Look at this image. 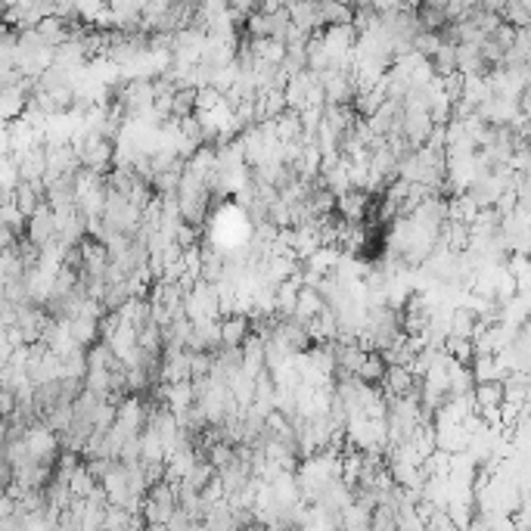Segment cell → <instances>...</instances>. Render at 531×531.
<instances>
[{"label": "cell", "mask_w": 531, "mask_h": 531, "mask_svg": "<svg viewBox=\"0 0 531 531\" xmlns=\"http://www.w3.org/2000/svg\"><path fill=\"white\" fill-rule=\"evenodd\" d=\"M174 510H177V495L168 482L153 485V488L147 491V497H143V503H141V516H143L147 526H168V519L174 516Z\"/></svg>", "instance_id": "cell-1"}, {"label": "cell", "mask_w": 531, "mask_h": 531, "mask_svg": "<svg viewBox=\"0 0 531 531\" xmlns=\"http://www.w3.org/2000/svg\"><path fill=\"white\" fill-rule=\"evenodd\" d=\"M31 91H35V81H25V78L10 87H0V125H10L16 122V118H22Z\"/></svg>", "instance_id": "cell-2"}, {"label": "cell", "mask_w": 531, "mask_h": 531, "mask_svg": "<svg viewBox=\"0 0 531 531\" xmlns=\"http://www.w3.org/2000/svg\"><path fill=\"white\" fill-rule=\"evenodd\" d=\"M44 153H47V174L44 177H66L81 172L78 153H75L72 143H44Z\"/></svg>", "instance_id": "cell-3"}, {"label": "cell", "mask_w": 531, "mask_h": 531, "mask_svg": "<svg viewBox=\"0 0 531 531\" xmlns=\"http://www.w3.org/2000/svg\"><path fill=\"white\" fill-rule=\"evenodd\" d=\"M221 349V324L218 320H189V354H214Z\"/></svg>", "instance_id": "cell-4"}, {"label": "cell", "mask_w": 531, "mask_h": 531, "mask_svg": "<svg viewBox=\"0 0 531 531\" xmlns=\"http://www.w3.org/2000/svg\"><path fill=\"white\" fill-rule=\"evenodd\" d=\"M31 245H37V249H44V245L50 243V239H56V224H53V212H50V205L44 202V205H37V212L31 214L28 221H25V237Z\"/></svg>", "instance_id": "cell-5"}, {"label": "cell", "mask_w": 531, "mask_h": 531, "mask_svg": "<svg viewBox=\"0 0 531 531\" xmlns=\"http://www.w3.org/2000/svg\"><path fill=\"white\" fill-rule=\"evenodd\" d=\"M221 349H243L245 339L252 336V320L245 314H230L221 318Z\"/></svg>", "instance_id": "cell-6"}, {"label": "cell", "mask_w": 531, "mask_h": 531, "mask_svg": "<svg viewBox=\"0 0 531 531\" xmlns=\"http://www.w3.org/2000/svg\"><path fill=\"white\" fill-rule=\"evenodd\" d=\"M162 382H189V351H162Z\"/></svg>", "instance_id": "cell-7"}, {"label": "cell", "mask_w": 531, "mask_h": 531, "mask_svg": "<svg viewBox=\"0 0 531 531\" xmlns=\"http://www.w3.org/2000/svg\"><path fill=\"white\" fill-rule=\"evenodd\" d=\"M382 385H385V395L389 398H407L410 391L416 389V376L407 370V366H385Z\"/></svg>", "instance_id": "cell-8"}, {"label": "cell", "mask_w": 531, "mask_h": 531, "mask_svg": "<svg viewBox=\"0 0 531 531\" xmlns=\"http://www.w3.org/2000/svg\"><path fill=\"white\" fill-rule=\"evenodd\" d=\"M141 463H165V441L149 426L141 432Z\"/></svg>", "instance_id": "cell-9"}, {"label": "cell", "mask_w": 531, "mask_h": 531, "mask_svg": "<svg viewBox=\"0 0 531 531\" xmlns=\"http://www.w3.org/2000/svg\"><path fill=\"white\" fill-rule=\"evenodd\" d=\"M320 28H339V25H351L354 10L345 4H318Z\"/></svg>", "instance_id": "cell-10"}, {"label": "cell", "mask_w": 531, "mask_h": 531, "mask_svg": "<svg viewBox=\"0 0 531 531\" xmlns=\"http://www.w3.org/2000/svg\"><path fill=\"white\" fill-rule=\"evenodd\" d=\"M382 376H385L382 358H379L376 351H366L364 364H360V370H358V379L364 385H370V389H376V385H382Z\"/></svg>", "instance_id": "cell-11"}, {"label": "cell", "mask_w": 531, "mask_h": 531, "mask_svg": "<svg viewBox=\"0 0 531 531\" xmlns=\"http://www.w3.org/2000/svg\"><path fill=\"white\" fill-rule=\"evenodd\" d=\"M196 112V91L193 87H177L172 97V118L181 122V118H189Z\"/></svg>", "instance_id": "cell-12"}, {"label": "cell", "mask_w": 531, "mask_h": 531, "mask_svg": "<svg viewBox=\"0 0 531 531\" xmlns=\"http://www.w3.org/2000/svg\"><path fill=\"white\" fill-rule=\"evenodd\" d=\"M93 488H97V482L87 476L84 463H81L78 470H72V476H68V495L72 497H91Z\"/></svg>", "instance_id": "cell-13"}, {"label": "cell", "mask_w": 531, "mask_h": 531, "mask_svg": "<svg viewBox=\"0 0 531 531\" xmlns=\"http://www.w3.org/2000/svg\"><path fill=\"white\" fill-rule=\"evenodd\" d=\"M19 165H16V159L12 156H4L0 159V189H16L19 187Z\"/></svg>", "instance_id": "cell-14"}, {"label": "cell", "mask_w": 531, "mask_h": 531, "mask_svg": "<svg viewBox=\"0 0 531 531\" xmlns=\"http://www.w3.org/2000/svg\"><path fill=\"white\" fill-rule=\"evenodd\" d=\"M12 410H16V391L0 389V420H10Z\"/></svg>", "instance_id": "cell-15"}, {"label": "cell", "mask_w": 531, "mask_h": 531, "mask_svg": "<svg viewBox=\"0 0 531 531\" xmlns=\"http://www.w3.org/2000/svg\"><path fill=\"white\" fill-rule=\"evenodd\" d=\"M4 156H12V143H10V131H6V125H0V159Z\"/></svg>", "instance_id": "cell-16"}]
</instances>
